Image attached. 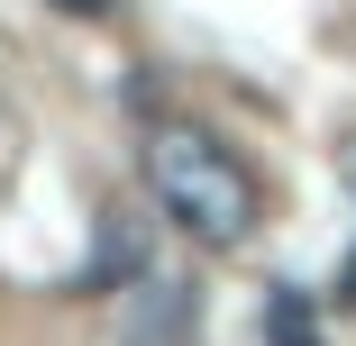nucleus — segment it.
Instances as JSON below:
<instances>
[{"mask_svg":"<svg viewBox=\"0 0 356 346\" xmlns=\"http://www.w3.org/2000/svg\"><path fill=\"white\" fill-rule=\"evenodd\" d=\"M265 346H320V310L302 292H265Z\"/></svg>","mask_w":356,"mask_h":346,"instance_id":"7ed1b4c3","label":"nucleus"},{"mask_svg":"<svg viewBox=\"0 0 356 346\" xmlns=\"http://www.w3.org/2000/svg\"><path fill=\"white\" fill-rule=\"evenodd\" d=\"M46 10H55V19H83V28H101V19L119 10V0H46Z\"/></svg>","mask_w":356,"mask_h":346,"instance_id":"20e7f679","label":"nucleus"},{"mask_svg":"<svg viewBox=\"0 0 356 346\" xmlns=\"http://www.w3.org/2000/svg\"><path fill=\"white\" fill-rule=\"evenodd\" d=\"M137 164H147L156 210H165L183 237H201V246H247V237H256L265 191H256V173H247L210 128H192V119H156Z\"/></svg>","mask_w":356,"mask_h":346,"instance_id":"f257e3e1","label":"nucleus"},{"mask_svg":"<svg viewBox=\"0 0 356 346\" xmlns=\"http://www.w3.org/2000/svg\"><path fill=\"white\" fill-rule=\"evenodd\" d=\"M119 346H192V283H137L119 310Z\"/></svg>","mask_w":356,"mask_h":346,"instance_id":"f03ea898","label":"nucleus"}]
</instances>
